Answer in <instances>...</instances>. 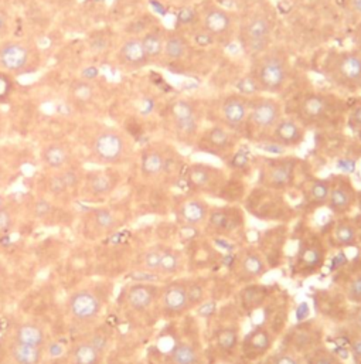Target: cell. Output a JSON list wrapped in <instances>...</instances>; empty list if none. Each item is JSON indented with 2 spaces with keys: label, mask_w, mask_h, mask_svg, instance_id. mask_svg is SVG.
I'll return each mask as SVG.
<instances>
[{
  "label": "cell",
  "mask_w": 361,
  "mask_h": 364,
  "mask_svg": "<svg viewBox=\"0 0 361 364\" xmlns=\"http://www.w3.org/2000/svg\"><path fill=\"white\" fill-rule=\"evenodd\" d=\"M252 78L259 91L268 94L281 92L289 78V61L286 54L278 48L261 53Z\"/></svg>",
  "instance_id": "obj_1"
},
{
  "label": "cell",
  "mask_w": 361,
  "mask_h": 364,
  "mask_svg": "<svg viewBox=\"0 0 361 364\" xmlns=\"http://www.w3.org/2000/svg\"><path fill=\"white\" fill-rule=\"evenodd\" d=\"M325 74L339 88L361 90V53L356 48L332 54L325 63Z\"/></svg>",
  "instance_id": "obj_2"
},
{
  "label": "cell",
  "mask_w": 361,
  "mask_h": 364,
  "mask_svg": "<svg viewBox=\"0 0 361 364\" xmlns=\"http://www.w3.org/2000/svg\"><path fill=\"white\" fill-rule=\"evenodd\" d=\"M38 53L23 40L0 41V70L7 74H27L37 68Z\"/></svg>",
  "instance_id": "obj_3"
},
{
  "label": "cell",
  "mask_w": 361,
  "mask_h": 364,
  "mask_svg": "<svg viewBox=\"0 0 361 364\" xmlns=\"http://www.w3.org/2000/svg\"><path fill=\"white\" fill-rule=\"evenodd\" d=\"M126 138L115 129H104L91 142V155L99 165H119L128 155Z\"/></svg>",
  "instance_id": "obj_4"
},
{
  "label": "cell",
  "mask_w": 361,
  "mask_h": 364,
  "mask_svg": "<svg viewBox=\"0 0 361 364\" xmlns=\"http://www.w3.org/2000/svg\"><path fill=\"white\" fill-rule=\"evenodd\" d=\"M272 20L264 11H255L241 26L242 47L252 54H261L268 48L272 34Z\"/></svg>",
  "instance_id": "obj_5"
},
{
  "label": "cell",
  "mask_w": 361,
  "mask_h": 364,
  "mask_svg": "<svg viewBox=\"0 0 361 364\" xmlns=\"http://www.w3.org/2000/svg\"><path fill=\"white\" fill-rule=\"evenodd\" d=\"M281 118L282 105L274 98L259 97L249 101V111L245 124H248L254 131L272 132Z\"/></svg>",
  "instance_id": "obj_6"
},
{
  "label": "cell",
  "mask_w": 361,
  "mask_h": 364,
  "mask_svg": "<svg viewBox=\"0 0 361 364\" xmlns=\"http://www.w3.org/2000/svg\"><path fill=\"white\" fill-rule=\"evenodd\" d=\"M102 311L101 296L91 289H80L68 299V312L77 322H91Z\"/></svg>",
  "instance_id": "obj_7"
},
{
  "label": "cell",
  "mask_w": 361,
  "mask_h": 364,
  "mask_svg": "<svg viewBox=\"0 0 361 364\" xmlns=\"http://www.w3.org/2000/svg\"><path fill=\"white\" fill-rule=\"evenodd\" d=\"M330 194L328 207L338 215L347 214L357 203V193L349 178H336L330 181Z\"/></svg>",
  "instance_id": "obj_8"
},
{
  "label": "cell",
  "mask_w": 361,
  "mask_h": 364,
  "mask_svg": "<svg viewBox=\"0 0 361 364\" xmlns=\"http://www.w3.org/2000/svg\"><path fill=\"white\" fill-rule=\"evenodd\" d=\"M203 28L212 40L224 41L231 36L232 31V17L221 7H208L203 13Z\"/></svg>",
  "instance_id": "obj_9"
},
{
  "label": "cell",
  "mask_w": 361,
  "mask_h": 364,
  "mask_svg": "<svg viewBox=\"0 0 361 364\" xmlns=\"http://www.w3.org/2000/svg\"><path fill=\"white\" fill-rule=\"evenodd\" d=\"M220 111L224 125L232 131H237L247 122L249 100L241 94H231L222 100Z\"/></svg>",
  "instance_id": "obj_10"
},
{
  "label": "cell",
  "mask_w": 361,
  "mask_h": 364,
  "mask_svg": "<svg viewBox=\"0 0 361 364\" xmlns=\"http://www.w3.org/2000/svg\"><path fill=\"white\" fill-rule=\"evenodd\" d=\"M274 144L281 148H296L305 139V128L293 118H281L272 129Z\"/></svg>",
  "instance_id": "obj_11"
},
{
  "label": "cell",
  "mask_w": 361,
  "mask_h": 364,
  "mask_svg": "<svg viewBox=\"0 0 361 364\" xmlns=\"http://www.w3.org/2000/svg\"><path fill=\"white\" fill-rule=\"evenodd\" d=\"M332 112L330 98L323 94H308L299 104V117L306 122L325 121Z\"/></svg>",
  "instance_id": "obj_12"
},
{
  "label": "cell",
  "mask_w": 361,
  "mask_h": 364,
  "mask_svg": "<svg viewBox=\"0 0 361 364\" xmlns=\"http://www.w3.org/2000/svg\"><path fill=\"white\" fill-rule=\"evenodd\" d=\"M118 60L124 67L131 70L142 68L151 61L144 48L141 37L126 38L118 51Z\"/></svg>",
  "instance_id": "obj_13"
},
{
  "label": "cell",
  "mask_w": 361,
  "mask_h": 364,
  "mask_svg": "<svg viewBox=\"0 0 361 364\" xmlns=\"http://www.w3.org/2000/svg\"><path fill=\"white\" fill-rule=\"evenodd\" d=\"M272 346L271 333L265 328H257L249 332L242 343V353L251 360L262 358Z\"/></svg>",
  "instance_id": "obj_14"
},
{
  "label": "cell",
  "mask_w": 361,
  "mask_h": 364,
  "mask_svg": "<svg viewBox=\"0 0 361 364\" xmlns=\"http://www.w3.org/2000/svg\"><path fill=\"white\" fill-rule=\"evenodd\" d=\"M172 117L176 124V129L183 135H194L198 127L195 105L191 101L180 100L172 107Z\"/></svg>",
  "instance_id": "obj_15"
},
{
  "label": "cell",
  "mask_w": 361,
  "mask_h": 364,
  "mask_svg": "<svg viewBox=\"0 0 361 364\" xmlns=\"http://www.w3.org/2000/svg\"><path fill=\"white\" fill-rule=\"evenodd\" d=\"M163 309L166 314L176 316L183 314L190 305H188V295H187V287L181 282H173L166 287L163 291Z\"/></svg>",
  "instance_id": "obj_16"
},
{
  "label": "cell",
  "mask_w": 361,
  "mask_h": 364,
  "mask_svg": "<svg viewBox=\"0 0 361 364\" xmlns=\"http://www.w3.org/2000/svg\"><path fill=\"white\" fill-rule=\"evenodd\" d=\"M158 288L148 284H136L128 291V304L134 311H146L156 298Z\"/></svg>",
  "instance_id": "obj_17"
},
{
  "label": "cell",
  "mask_w": 361,
  "mask_h": 364,
  "mask_svg": "<svg viewBox=\"0 0 361 364\" xmlns=\"http://www.w3.org/2000/svg\"><path fill=\"white\" fill-rule=\"evenodd\" d=\"M14 342L27 345V346H34V348H41L45 345V333L44 331L37 325V323H21L17 326L14 331Z\"/></svg>",
  "instance_id": "obj_18"
},
{
  "label": "cell",
  "mask_w": 361,
  "mask_h": 364,
  "mask_svg": "<svg viewBox=\"0 0 361 364\" xmlns=\"http://www.w3.org/2000/svg\"><path fill=\"white\" fill-rule=\"evenodd\" d=\"M295 164L292 161H278L266 171V184L271 187H285L293 178Z\"/></svg>",
  "instance_id": "obj_19"
},
{
  "label": "cell",
  "mask_w": 361,
  "mask_h": 364,
  "mask_svg": "<svg viewBox=\"0 0 361 364\" xmlns=\"http://www.w3.org/2000/svg\"><path fill=\"white\" fill-rule=\"evenodd\" d=\"M181 220L188 225H197L203 223L208 215V205L198 198L187 200L180 208Z\"/></svg>",
  "instance_id": "obj_20"
},
{
  "label": "cell",
  "mask_w": 361,
  "mask_h": 364,
  "mask_svg": "<svg viewBox=\"0 0 361 364\" xmlns=\"http://www.w3.org/2000/svg\"><path fill=\"white\" fill-rule=\"evenodd\" d=\"M41 159L45 166L54 171H60L67 166L70 161V154L67 148L61 144H50L44 148L41 154Z\"/></svg>",
  "instance_id": "obj_21"
},
{
  "label": "cell",
  "mask_w": 361,
  "mask_h": 364,
  "mask_svg": "<svg viewBox=\"0 0 361 364\" xmlns=\"http://www.w3.org/2000/svg\"><path fill=\"white\" fill-rule=\"evenodd\" d=\"M10 358L16 364H38L43 358V349L21 345L17 342L10 343Z\"/></svg>",
  "instance_id": "obj_22"
},
{
  "label": "cell",
  "mask_w": 361,
  "mask_h": 364,
  "mask_svg": "<svg viewBox=\"0 0 361 364\" xmlns=\"http://www.w3.org/2000/svg\"><path fill=\"white\" fill-rule=\"evenodd\" d=\"M115 184H117V179L111 172H95V173H91L87 179L88 191L92 196H98V197L107 196L108 193H111Z\"/></svg>",
  "instance_id": "obj_23"
},
{
  "label": "cell",
  "mask_w": 361,
  "mask_h": 364,
  "mask_svg": "<svg viewBox=\"0 0 361 364\" xmlns=\"http://www.w3.org/2000/svg\"><path fill=\"white\" fill-rule=\"evenodd\" d=\"M318 342V333L313 332V329L308 328V326H301L298 329H295L291 335V346L293 349H296L298 352H311L316 348H319L316 345Z\"/></svg>",
  "instance_id": "obj_24"
},
{
  "label": "cell",
  "mask_w": 361,
  "mask_h": 364,
  "mask_svg": "<svg viewBox=\"0 0 361 364\" xmlns=\"http://www.w3.org/2000/svg\"><path fill=\"white\" fill-rule=\"evenodd\" d=\"M203 142L208 148V151L220 152L227 151L231 146V136L224 127H214L204 135Z\"/></svg>",
  "instance_id": "obj_25"
},
{
  "label": "cell",
  "mask_w": 361,
  "mask_h": 364,
  "mask_svg": "<svg viewBox=\"0 0 361 364\" xmlns=\"http://www.w3.org/2000/svg\"><path fill=\"white\" fill-rule=\"evenodd\" d=\"M218 175L220 172L211 166L195 165V166H191L188 171V182L197 188H205V187H210V184L215 183Z\"/></svg>",
  "instance_id": "obj_26"
},
{
  "label": "cell",
  "mask_w": 361,
  "mask_h": 364,
  "mask_svg": "<svg viewBox=\"0 0 361 364\" xmlns=\"http://www.w3.org/2000/svg\"><path fill=\"white\" fill-rule=\"evenodd\" d=\"M165 165H166V162H165L163 155L155 149H149L142 155L141 171L148 178L158 176L165 169Z\"/></svg>",
  "instance_id": "obj_27"
},
{
  "label": "cell",
  "mask_w": 361,
  "mask_h": 364,
  "mask_svg": "<svg viewBox=\"0 0 361 364\" xmlns=\"http://www.w3.org/2000/svg\"><path fill=\"white\" fill-rule=\"evenodd\" d=\"M144 48L149 57V60L159 58L163 54L165 50V34L161 30H152L148 31L144 37H141Z\"/></svg>",
  "instance_id": "obj_28"
},
{
  "label": "cell",
  "mask_w": 361,
  "mask_h": 364,
  "mask_svg": "<svg viewBox=\"0 0 361 364\" xmlns=\"http://www.w3.org/2000/svg\"><path fill=\"white\" fill-rule=\"evenodd\" d=\"M359 231L356 224L349 220H342L335 228V240L342 247H355L357 244Z\"/></svg>",
  "instance_id": "obj_29"
},
{
  "label": "cell",
  "mask_w": 361,
  "mask_h": 364,
  "mask_svg": "<svg viewBox=\"0 0 361 364\" xmlns=\"http://www.w3.org/2000/svg\"><path fill=\"white\" fill-rule=\"evenodd\" d=\"M101 352L91 343H80L72 350V362L74 364H99Z\"/></svg>",
  "instance_id": "obj_30"
},
{
  "label": "cell",
  "mask_w": 361,
  "mask_h": 364,
  "mask_svg": "<svg viewBox=\"0 0 361 364\" xmlns=\"http://www.w3.org/2000/svg\"><path fill=\"white\" fill-rule=\"evenodd\" d=\"M185 51H187V41L181 34L172 33L166 37L163 53L168 58L180 60L185 55Z\"/></svg>",
  "instance_id": "obj_31"
},
{
  "label": "cell",
  "mask_w": 361,
  "mask_h": 364,
  "mask_svg": "<svg viewBox=\"0 0 361 364\" xmlns=\"http://www.w3.org/2000/svg\"><path fill=\"white\" fill-rule=\"evenodd\" d=\"M241 268L248 277H261L265 272L264 261L255 251H248L245 255H242Z\"/></svg>",
  "instance_id": "obj_32"
},
{
  "label": "cell",
  "mask_w": 361,
  "mask_h": 364,
  "mask_svg": "<svg viewBox=\"0 0 361 364\" xmlns=\"http://www.w3.org/2000/svg\"><path fill=\"white\" fill-rule=\"evenodd\" d=\"M171 356L175 364H200V356L197 350L187 343H178L172 349Z\"/></svg>",
  "instance_id": "obj_33"
},
{
  "label": "cell",
  "mask_w": 361,
  "mask_h": 364,
  "mask_svg": "<svg viewBox=\"0 0 361 364\" xmlns=\"http://www.w3.org/2000/svg\"><path fill=\"white\" fill-rule=\"evenodd\" d=\"M330 181H315L309 188V198L315 205L328 204L329 194H330Z\"/></svg>",
  "instance_id": "obj_34"
},
{
  "label": "cell",
  "mask_w": 361,
  "mask_h": 364,
  "mask_svg": "<svg viewBox=\"0 0 361 364\" xmlns=\"http://www.w3.org/2000/svg\"><path fill=\"white\" fill-rule=\"evenodd\" d=\"M306 364H343L338 353L325 348H316L306 355Z\"/></svg>",
  "instance_id": "obj_35"
},
{
  "label": "cell",
  "mask_w": 361,
  "mask_h": 364,
  "mask_svg": "<svg viewBox=\"0 0 361 364\" xmlns=\"http://www.w3.org/2000/svg\"><path fill=\"white\" fill-rule=\"evenodd\" d=\"M94 94H95V87L88 81L80 80L71 85V95L80 104L90 102L94 98Z\"/></svg>",
  "instance_id": "obj_36"
},
{
  "label": "cell",
  "mask_w": 361,
  "mask_h": 364,
  "mask_svg": "<svg viewBox=\"0 0 361 364\" xmlns=\"http://www.w3.org/2000/svg\"><path fill=\"white\" fill-rule=\"evenodd\" d=\"M238 343V331L235 328H222L217 333V345L220 346L221 350L230 352L232 350Z\"/></svg>",
  "instance_id": "obj_37"
},
{
  "label": "cell",
  "mask_w": 361,
  "mask_h": 364,
  "mask_svg": "<svg viewBox=\"0 0 361 364\" xmlns=\"http://www.w3.org/2000/svg\"><path fill=\"white\" fill-rule=\"evenodd\" d=\"M179 265H180V258L175 250L168 248L162 251L161 267H159L161 274H175L179 269Z\"/></svg>",
  "instance_id": "obj_38"
},
{
  "label": "cell",
  "mask_w": 361,
  "mask_h": 364,
  "mask_svg": "<svg viewBox=\"0 0 361 364\" xmlns=\"http://www.w3.org/2000/svg\"><path fill=\"white\" fill-rule=\"evenodd\" d=\"M210 223L215 228L220 230H228L232 228L234 224L231 223V215L225 210H215L210 214Z\"/></svg>",
  "instance_id": "obj_39"
},
{
  "label": "cell",
  "mask_w": 361,
  "mask_h": 364,
  "mask_svg": "<svg viewBox=\"0 0 361 364\" xmlns=\"http://www.w3.org/2000/svg\"><path fill=\"white\" fill-rule=\"evenodd\" d=\"M161 258H162V251L155 248V250H151L145 254V258H144V264H145V268L151 272H159V267H161Z\"/></svg>",
  "instance_id": "obj_40"
},
{
  "label": "cell",
  "mask_w": 361,
  "mask_h": 364,
  "mask_svg": "<svg viewBox=\"0 0 361 364\" xmlns=\"http://www.w3.org/2000/svg\"><path fill=\"white\" fill-rule=\"evenodd\" d=\"M94 221L101 230H111L115 227V218L108 210H98L95 211Z\"/></svg>",
  "instance_id": "obj_41"
},
{
  "label": "cell",
  "mask_w": 361,
  "mask_h": 364,
  "mask_svg": "<svg viewBox=\"0 0 361 364\" xmlns=\"http://www.w3.org/2000/svg\"><path fill=\"white\" fill-rule=\"evenodd\" d=\"M349 127L356 132L361 129V101L350 111L349 115Z\"/></svg>",
  "instance_id": "obj_42"
},
{
  "label": "cell",
  "mask_w": 361,
  "mask_h": 364,
  "mask_svg": "<svg viewBox=\"0 0 361 364\" xmlns=\"http://www.w3.org/2000/svg\"><path fill=\"white\" fill-rule=\"evenodd\" d=\"M48 188H50V191L54 193V194H61V193H64V191L67 190V186H65V183L63 181L61 175H57V176H53V178L50 179Z\"/></svg>",
  "instance_id": "obj_43"
},
{
  "label": "cell",
  "mask_w": 361,
  "mask_h": 364,
  "mask_svg": "<svg viewBox=\"0 0 361 364\" xmlns=\"http://www.w3.org/2000/svg\"><path fill=\"white\" fill-rule=\"evenodd\" d=\"M60 175H61L64 183H65L67 188H72V187H75V186L80 183L78 173H77L75 171H72V169H67V171H64V172L60 173Z\"/></svg>",
  "instance_id": "obj_44"
},
{
  "label": "cell",
  "mask_w": 361,
  "mask_h": 364,
  "mask_svg": "<svg viewBox=\"0 0 361 364\" xmlns=\"http://www.w3.org/2000/svg\"><path fill=\"white\" fill-rule=\"evenodd\" d=\"M11 221H13V218H11L10 211L4 207H0V234L9 231Z\"/></svg>",
  "instance_id": "obj_45"
},
{
  "label": "cell",
  "mask_w": 361,
  "mask_h": 364,
  "mask_svg": "<svg viewBox=\"0 0 361 364\" xmlns=\"http://www.w3.org/2000/svg\"><path fill=\"white\" fill-rule=\"evenodd\" d=\"M9 27H10L9 14H7V11L3 7H0V41L7 37Z\"/></svg>",
  "instance_id": "obj_46"
},
{
  "label": "cell",
  "mask_w": 361,
  "mask_h": 364,
  "mask_svg": "<svg viewBox=\"0 0 361 364\" xmlns=\"http://www.w3.org/2000/svg\"><path fill=\"white\" fill-rule=\"evenodd\" d=\"M187 295H188V305H195L203 298V289L198 285H193L187 288Z\"/></svg>",
  "instance_id": "obj_47"
},
{
  "label": "cell",
  "mask_w": 361,
  "mask_h": 364,
  "mask_svg": "<svg viewBox=\"0 0 361 364\" xmlns=\"http://www.w3.org/2000/svg\"><path fill=\"white\" fill-rule=\"evenodd\" d=\"M10 91H11V82L9 77L4 73H0V100L7 98Z\"/></svg>",
  "instance_id": "obj_48"
},
{
  "label": "cell",
  "mask_w": 361,
  "mask_h": 364,
  "mask_svg": "<svg viewBox=\"0 0 361 364\" xmlns=\"http://www.w3.org/2000/svg\"><path fill=\"white\" fill-rule=\"evenodd\" d=\"M274 364H301V362L289 353H279L275 356Z\"/></svg>",
  "instance_id": "obj_49"
},
{
  "label": "cell",
  "mask_w": 361,
  "mask_h": 364,
  "mask_svg": "<svg viewBox=\"0 0 361 364\" xmlns=\"http://www.w3.org/2000/svg\"><path fill=\"white\" fill-rule=\"evenodd\" d=\"M195 18V11L193 9H183L179 14V20L183 24H190Z\"/></svg>",
  "instance_id": "obj_50"
},
{
  "label": "cell",
  "mask_w": 361,
  "mask_h": 364,
  "mask_svg": "<svg viewBox=\"0 0 361 364\" xmlns=\"http://www.w3.org/2000/svg\"><path fill=\"white\" fill-rule=\"evenodd\" d=\"M50 211H51V205L48 204V201L40 200V201L36 204V214H37L38 217H44V215H47Z\"/></svg>",
  "instance_id": "obj_51"
},
{
  "label": "cell",
  "mask_w": 361,
  "mask_h": 364,
  "mask_svg": "<svg viewBox=\"0 0 361 364\" xmlns=\"http://www.w3.org/2000/svg\"><path fill=\"white\" fill-rule=\"evenodd\" d=\"M346 9L355 16L361 17V0H346Z\"/></svg>",
  "instance_id": "obj_52"
},
{
  "label": "cell",
  "mask_w": 361,
  "mask_h": 364,
  "mask_svg": "<svg viewBox=\"0 0 361 364\" xmlns=\"http://www.w3.org/2000/svg\"><path fill=\"white\" fill-rule=\"evenodd\" d=\"M353 40H355V44H356V50L361 53V21L359 23V26L356 27V30H355Z\"/></svg>",
  "instance_id": "obj_53"
},
{
  "label": "cell",
  "mask_w": 361,
  "mask_h": 364,
  "mask_svg": "<svg viewBox=\"0 0 361 364\" xmlns=\"http://www.w3.org/2000/svg\"><path fill=\"white\" fill-rule=\"evenodd\" d=\"M353 352L356 355V358L361 359V338L357 339L355 343H353Z\"/></svg>",
  "instance_id": "obj_54"
},
{
  "label": "cell",
  "mask_w": 361,
  "mask_h": 364,
  "mask_svg": "<svg viewBox=\"0 0 361 364\" xmlns=\"http://www.w3.org/2000/svg\"><path fill=\"white\" fill-rule=\"evenodd\" d=\"M355 224H356V228H357V231H359V234H361V213L356 217V220H355Z\"/></svg>",
  "instance_id": "obj_55"
},
{
  "label": "cell",
  "mask_w": 361,
  "mask_h": 364,
  "mask_svg": "<svg viewBox=\"0 0 361 364\" xmlns=\"http://www.w3.org/2000/svg\"><path fill=\"white\" fill-rule=\"evenodd\" d=\"M356 325H357V328L361 331V308L357 311V314H356Z\"/></svg>",
  "instance_id": "obj_56"
},
{
  "label": "cell",
  "mask_w": 361,
  "mask_h": 364,
  "mask_svg": "<svg viewBox=\"0 0 361 364\" xmlns=\"http://www.w3.org/2000/svg\"><path fill=\"white\" fill-rule=\"evenodd\" d=\"M356 134H357V139H359V142L361 144V129L356 131Z\"/></svg>",
  "instance_id": "obj_57"
},
{
  "label": "cell",
  "mask_w": 361,
  "mask_h": 364,
  "mask_svg": "<svg viewBox=\"0 0 361 364\" xmlns=\"http://www.w3.org/2000/svg\"><path fill=\"white\" fill-rule=\"evenodd\" d=\"M357 203H359V205H360L361 208V194H357Z\"/></svg>",
  "instance_id": "obj_58"
},
{
  "label": "cell",
  "mask_w": 361,
  "mask_h": 364,
  "mask_svg": "<svg viewBox=\"0 0 361 364\" xmlns=\"http://www.w3.org/2000/svg\"><path fill=\"white\" fill-rule=\"evenodd\" d=\"M13 1H17V3H23V1H26V0H13Z\"/></svg>",
  "instance_id": "obj_59"
},
{
  "label": "cell",
  "mask_w": 361,
  "mask_h": 364,
  "mask_svg": "<svg viewBox=\"0 0 361 364\" xmlns=\"http://www.w3.org/2000/svg\"><path fill=\"white\" fill-rule=\"evenodd\" d=\"M0 181H1V175H0Z\"/></svg>",
  "instance_id": "obj_60"
}]
</instances>
